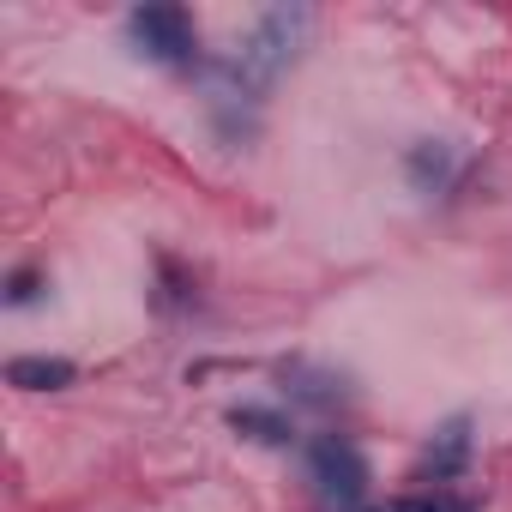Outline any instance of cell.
Here are the masks:
<instances>
[{
	"label": "cell",
	"mask_w": 512,
	"mask_h": 512,
	"mask_svg": "<svg viewBox=\"0 0 512 512\" xmlns=\"http://www.w3.org/2000/svg\"><path fill=\"white\" fill-rule=\"evenodd\" d=\"M308 25H314L308 7H272L260 25H253V31L241 37L235 61H229V85H235V97H266V91L278 85V73L296 61Z\"/></svg>",
	"instance_id": "1"
},
{
	"label": "cell",
	"mask_w": 512,
	"mask_h": 512,
	"mask_svg": "<svg viewBox=\"0 0 512 512\" xmlns=\"http://www.w3.org/2000/svg\"><path fill=\"white\" fill-rule=\"evenodd\" d=\"M308 476H314L320 500H332V506H344V512H362V494H368V458H362L356 440H344V434H320V440L308 446Z\"/></svg>",
	"instance_id": "2"
},
{
	"label": "cell",
	"mask_w": 512,
	"mask_h": 512,
	"mask_svg": "<svg viewBox=\"0 0 512 512\" xmlns=\"http://www.w3.org/2000/svg\"><path fill=\"white\" fill-rule=\"evenodd\" d=\"M127 25H133V43L151 61H163V67H193L199 61V31H193L187 7H139Z\"/></svg>",
	"instance_id": "3"
},
{
	"label": "cell",
	"mask_w": 512,
	"mask_h": 512,
	"mask_svg": "<svg viewBox=\"0 0 512 512\" xmlns=\"http://www.w3.org/2000/svg\"><path fill=\"white\" fill-rule=\"evenodd\" d=\"M464 464H470V416H452V422H440V428H434V440L422 446L416 476L440 488V482H458V476H464Z\"/></svg>",
	"instance_id": "4"
},
{
	"label": "cell",
	"mask_w": 512,
	"mask_h": 512,
	"mask_svg": "<svg viewBox=\"0 0 512 512\" xmlns=\"http://www.w3.org/2000/svg\"><path fill=\"white\" fill-rule=\"evenodd\" d=\"M73 362L67 356H19V362H7V380L19 386V392H61V386H73Z\"/></svg>",
	"instance_id": "5"
},
{
	"label": "cell",
	"mask_w": 512,
	"mask_h": 512,
	"mask_svg": "<svg viewBox=\"0 0 512 512\" xmlns=\"http://www.w3.org/2000/svg\"><path fill=\"white\" fill-rule=\"evenodd\" d=\"M284 386H290V398H296V404H314V410H332V404H344V380H338L332 368L290 362V368H284Z\"/></svg>",
	"instance_id": "6"
},
{
	"label": "cell",
	"mask_w": 512,
	"mask_h": 512,
	"mask_svg": "<svg viewBox=\"0 0 512 512\" xmlns=\"http://www.w3.org/2000/svg\"><path fill=\"white\" fill-rule=\"evenodd\" d=\"M229 428L247 434V440H260V446H290V422L278 410H260V404H235L229 410Z\"/></svg>",
	"instance_id": "7"
},
{
	"label": "cell",
	"mask_w": 512,
	"mask_h": 512,
	"mask_svg": "<svg viewBox=\"0 0 512 512\" xmlns=\"http://www.w3.org/2000/svg\"><path fill=\"white\" fill-rule=\"evenodd\" d=\"M410 181H416L422 193H440V187L452 181V145H434V139H422V145L410 151Z\"/></svg>",
	"instance_id": "8"
},
{
	"label": "cell",
	"mask_w": 512,
	"mask_h": 512,
	"mask_svg": "<svg viewBox=\"0 0 512 512\" xmlns=\"http://www.w3.org/2000/svg\"><path fill=\"white\" fill-rule=\"evenodd\" d=\"M362 512H476L470 494H398V500H380V506H362Z\"/></svg>",
	"instance_id": "9"
},
{
	"label": "cell",
	"mask_w": 512,
	"mask_h": 512,
	"mask_svg": "<svg viewBox=\"0 0 512 512\" xmlns=\"http://www.w3.org/2000/svg\"><path fill=\"white\" fill-rule=\"evenodd\" d=\"M31 296H37V272H13V284H7V302H13V308H25Z\"/></svg>",
	"instance_id": "10"
}]
</instances>
